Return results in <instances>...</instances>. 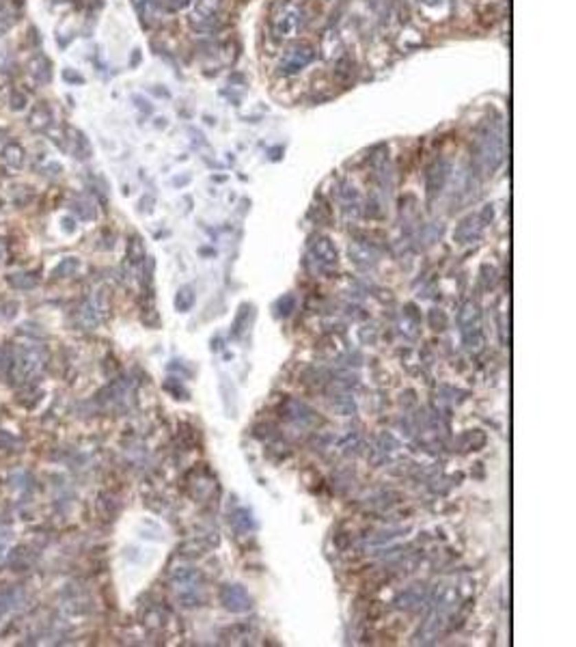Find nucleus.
<instances>
[{
  "mask_svg": "<svg viewBox=\"0 0 576 647\" xmlns=\"http://www.w3.org/2000/svg\"><path fill=\"white\" fill-rule=\"evenodd\" d=\"M475 169L486 175L497 173L505 160V123L499 112L486 115L477 125L473 140Z\"/></svg>",
  "mask_w": 576,
  "mask_h": 647,
  "instance_id": "f257e3e1",
  "label": "nucleus"
},
{
  "mask_svg": "<svg viewBox=\"0 0 576 647\" xmlns=\"http://www.w3.org/2000/svg\"><path fill=\"white\" fill-rule=\"evenodd\" d=\"M307 24V13L296 0H277L268 15V28L275 41H290Z\"/></svg>",
  "mask_w": 576,
  "mask_h": 647,
  "instance_id": "f03ea898",
  "label": "nucleus"
},
{
  "mask_svg": "<svg viewBox=\"0 0 576 647\" xmlns=\"http://www.w3.org/2000/svg\"><path fill=\"white\" fill-rule=\"evenodd\" d=\"M45 354L39 346H20L11 354V378L15 382H28L43 367Z\"/></svg>",
  "mask_w": 576,
  "mask_h": 647,
  "instance_id": "7ed1b4c3",
  "label": "nucleus"
},
{
  "mask_svg": "<svg viewBox=\"0 0 576 647\" xmlns=\"http://www.w3.org/2000/svg\"><path fill=\"white\" fill-rule=\"evenodd\" d=\"M460 332L464 337V343L469 350L479 352L484 348V335H482V317H479V306L475 302H467L462 306L458 315Z\"/></svg>",
  "mask_w": 576,
  "mask_h": 647,
  "instance_id": "20e7f679",
  "label": "nucleus"
},
{
  "mask_svg": "<svg viewBox=\"0 0 576 647\" xmlns=\"http://www.w3.org/2000/svg\"><path fill=\"white\" fill-rule=\"evenodd\" d=\"M315 56H317V52H315V47H313L311 43H305V41L294 43L290 50H285V54L281 56V61H279V74H283V76H294V74L302 72L305 67H309Z\"/></svg>",
  "mask_w": 576,
  "mask_h": 647,
  "instance_id": "39448f33",
  "label": "nucleus"
},
{
  "mask_svg": "<svg viewBox=\"0 0 576 647\" xmlns=\"http://www.w3.org/2000/svg\"><path fill=\"white\" fill-rule=\"evenodd\" d=\"M492 220V205H486L479 214H471L464 218L458 226L454 237L460 242V244H471V242L479 240L484 233V226Z\"/></svg>",
  "mask_w": 576,
  "mask_h": 647,
  "instance_id": "423d86ee",
  "label": "nucleus"
},
{
  "mask_svg": "<svg viewBox=\"0 0 576 647\" xmlns=\"http://www.w3.org/2000/svg\"><path fill=\"white\" fill-rule=\"evenodd\" d=\"M451 173H454V167L451 162L447 158H438L434 165H431L425 173V194H427V201H434L438 194L445 190L447 182L451 180Z\"/></svg>",
  "mask_w": 576,
  "mask_h": 647,
  "instance_id": "0eeeda50",
  "label": "nucleus"
},
{
  "mask_svg": "<svg viewBox=\"0 0 576 647\" xmlns=\"http://www.w3.org/2000/svg\"><path fill=\"white\" fill-rule=\"evenodd\" d=\"M445 626H447V613L438 611V608H431L429 615L425 617V622H423V626L419 628V633L414 635V643H421V645L434 643L440 637Z\"/></svg>",
  "mask_w": 576,
  "mask_h": 647,
  "instance_id": "6e6552de",
  "label": "nucleus"
},
{
  "mask_svg": "<svg viewBox=\"0 0 576 647\" xmlns=\"http://www.w3.org/2000/svg\"><path fill=\"white\" fill-rule=\"evenodd\" d=\"M337 199H339V205H341L343 214L348 218H352V220L361 218V214H363V197H361V192L356 190L354 184H350V182L339 184Z\"/></svg>",
  "mask_w": 576,
  "mask_h": 647,
  "instance_id": "1a4fd4ad",
  "label": "nucleus"
},
{
  "mask_svg": "<svg viewBox=\"0 0 576 647\" xmlns=\"http://www.w3.org/2000/svg\"><path fill=\"white\" fill-rule=\"evenodd\" d=\"M309 255L319 268H330L337 264V248H334L332 242L324 235H317L311 240Z\"/></svg>",
  "mask_w": 576,
  "mask_h": 647,
  "instance_id": "9d476101",
  "label": "nucleus"
},
{
  "mask_svg": "<svg viewBox=\"0 0 576 647\" xmlns=\"http://www.w3.org/2000/svg\"><path fill=\"white\" fill-rule=\"evenodd\" d=\"M220 602L231 613L250 611V597L242 585H225L220 589Z\"/></svg>",
  "mask_w": 576,
  "mask_h": 647,
  "instance_id": "9b49d317",
  "label": "nucleus"
},
{
  "mask_svg": "<svg viewBox=\"0 0 576 647\" xmlns=\"http://www.w3.org/2000/svg\"><path fill=\"white\" fill-rule=\"evenodd\" d=\"M28 125L37 129V132H45L54 125V110L47 106L45 102H39L28 115Z\"/></svg>",
  "mask_w": 576,
  "mask_h": 647,
  "instance_id": "f8f14e48",
  "label": "nucleus"
},
{
  "mask_svg": "<svg viewBox=\"0 0 576 647\" xmlns=\"http://www.w3.org/2000/svg\"><path fill=\"white\" fill-rule=\"evenodd\" d=\"M350 257L354 259V264L361 268H372L378 264V251L370 242H354V244L350 246Z\"/></svg>",
  "mask_w": 576,
  "mask_h": 647,
  "instance_id": "ddd939ff",
  "label": "nucleus"
},
{
  "mask_svg": "<svg viewBox=\"0 0 576 647\" xmlns=\"http://www.w3.org/2000/svg\"><path fill=\"white\" fill-rule=\"evenodd\" d=\"M30 76L37 85L45 87L52 83V61L45 54H37L33 61H30Z\"/></svg>",
  "mask_w": 576,
  "mask_h": 647,
  "instance_id": "4468645a",
  "label": "nucleus"
},
{
  "mask_svg": "<svg viewBox=\"0 0 576 647\" xmlns=\"http://www.w3.org/2000/svg\"><path fill=\"white\" fill-rule=\"evenodd\" d=\"M283 412H285V416L290 418V421H296V423H307V421H311L313 418V410L307 406V403H302V401H296V399H287L285 403H283V408H281Z\"/></svg>",
  "mask_w": 576,
  "mask_h": 647,
  "instance_id": "2eb2a0df",
  "label": "nucleus"
},
{
  "mask_svg": "<svg viewBox=\"0 0 576 647\" xmlns=\"http://www.w3.org/2000/svg\"><path fill=\"white\" fill-rule=\"evenodd\" d=\"M72 153L78 158V160H87L91 158V145H89V138L80 132V129H72Z\"/></svg>",
  "mask_w": 576,
  "mask_h": 647,
  "instance_id": "dca6fc26",
  "label": "nucleus"
},
{
  "mask_svg": "<svg viewBox=\"0 0 576 647\" xmlns=\"http://www.w3.org/2000/svg\"><path fill=\"white\" fill-rule=\"evenodd\" d=\"M7 281H9V285H11L13 289L26 291V289H35V287H37L39 277H37V274H33V272H18V274H11Z\"/></svg>",
  "mask_w": 576,
  "mask_h": 647,
  "instance_id": "f3484780",
  "label": "nucleus"
},
{
  "mask_svg": "<svg viewBox=\"0 0 576 647\" xmlns=\"http://www.w3.org/2000/svg\"><path fill=\"white\" fill-rule=\"evenodd\" d=\"M3 160L7 162L11 169H22L26 156H24V149L20 147L18 142H9L7 147L3 149Z\"/></svg>",
  "mask_w": 576,
  "mask_h": 647,
  "instance_id": "a211bd4d",
  "label": "nucleus"
},
{
  "mask_svg": "<svg viewBox=\"0 0 576 647\" xmlns=\"http://www.w3.org/2000/svg\"><path fill=\"white\" fill-rule=\"evenodd\" d=\"M30 563H33V557L26 555V548H20V550H13L11 557H9V565L15 570V572H24L30 568Z\"/></svg>",
  "mask_w": 576,
  "mask_h": 647,
  "instance_id": "6ab92c4d",
  "label": "nucleus"
},
{
  "mask_svg": "<svg viewBox=\"0 0 576 647\" xmlns=\"http://www.w3.org/2000/svg\"><path fill=\"white\" fill-rule=\"evenodd\" d=\"M192 304H195V291H192L190 285H184L180 291H178V298H175V306H178V311L186 313L192 309Z\"/></svg>",
  "mask_w": 576,
  "mask_h": 647,
  "instance_id": "aec40b11",
  "label": "nucleus"
},
{
  "mask_svg": "<svg viewBox=\"0 0 576 647\" xmlns=\"http://www.w3.org/2000/svg\"><path fill=\"white\" fill-rule=\"evenodd\" d=\"M74 212H76L80 218H83V220H95V216H98L93 201H89V199H78V201H74Z\"/></svg>",
  "mask_w": 576,
  "mask_h": 647,
  "instance_id": "412c9836",
  "label": "nucleus"
},
{
  "mask_svg": "<svg viewBox=\"0 0 576 647\" xmlns=\"http://www.w3.org/2000/svg\"><path fill=\"white\" fill-rule=\"evenodd\" d=\"M80 268V262L76 257H67V259H63V262L54 268V277L56 279H63V277H72V274H76V270Z\"/></svg>",
  "mask_w": 576,
  "mask_h": 647,
  "instance_id": "4be33fe9",
  "label": "nucleus"
},
{
  "mask_svg": "<svg viewBox=\"0 0 576 647\" xmlns=\"http://www.w3.org/2000/svg\"><path fill=\"white\" fill-rule=\"evenodd\" d=\"M423 597H425L423 589H408V591H406V593L397 600V604L402 606V608H412V606L421 604Z\"/></svg>",
  "mask_w": 576,
  "mask_h": 647,
  "instance_id": "5701e85b",
  "label": "nucleus"
},
{
  "mask_svg": "<svg viewBox=\"0 0 576 647\" xmlns=\"http://www.w3.org/2000/svg\"><path fill=\"white\" fill-rule=\"evenodd\" d=\"M127 259H130L132 264H138L145 259V248H142V240L138 235H134L130 240V244H127Z\"/></svg>",
  "mask_w": 576,
  "mask_h": 647,
  "instance_id": "b1692460",
  "label": "nucleus"
},
{
  "mask_svg": "<svg viewBox=\"0 0 576 647\" xmlns=\"http://www.w3.org/2000/svg\"><path fill=\"white\" fill-rule=\"evenodd\" d=\"M80 317H83V324L87 328H93V326H98V324H100V311H95V306L91 302L83 306Z\"/></svg>",
  "mask_w": 576,
  "mask_h": 647,
  "instance_id": "393cba45",
  "label": "nucleus"
},
{
  "mask_svg": "<svg viewBox=\"0 0 576 647\" xmlns=\"http://www.w3.org/2000/svg\"><path fill=\"white\" fill-rule=\"evenodd\" d=\"M231 524H233V527H235V531H239V533L248 531V529L253 527V522H250V513H248L246 509H237V511H235V516L231 518Z\"/></svg>",
  "mask_w": 576,
  "mask_h": 647,
  "instance_id": "a878e982",
  "label": "nucleus"
},
{
  "mask_svg": "<svg viewBox=\"0 0 576 647\" xmlns=\"http://www.w3.org/2000/svg\"><path fill=\"white\" fill-rule=\"evenodd\" d=\"M20 332H22V335H30L33 339H43V337H45V332L41 330L39 324H33V321H24L22 326H20Z\"/></svg>",
  "mask_w": 576,
  "mask_h": 647,
  "instance_id": "bb28decb",
  "label": "nucleus"
},
{
  "mask_svg": "<svg viewBox=\"0 0 576 647\" xmlns=\"http://www.w3.org/2000/svg\"><path fill=\"white\" fill-rule=\"evenodd\" d=\"M18 309H20L18 300H7V302H3V306H0V315H3L5 319H13L15 313H18Z\"/></svg>",
  "mask_w": 576,
  "mask_h": 647,
  "instance_id": "cd10ccee",
  "label": "nucleus"
},
{
  "mask_svg": "<svg viewBox=\"0 0 576 647\" xmlns=\"http://www.w3.org/2000/svg\"><path fill=\"white\" fill-rule=\"evenodd\" d=\"M9 102H11V108H13V110H24V108H26V95H24L22 91H13Z\"/></svg>",
  "mask_w": 576,
  "mask_h": 647,
  "instance_id": "c85d7f7f",
  "label": "nucleus"
},
{
  "mask_svg": "<svg viewBox=\"0 0 576 647\" xmlns=\"http://www.w3.org/2000/svg\"><path fill=\"white\" fill-rule=\"evenodd\" d=\"M294 304H296V300H294V296H285V304L283 302H279V315H283V317H287L292 313V309H294Z\"/></svg>",
  "mask_w": 576,
  "mask_h": 647,
  "instance_id": "c756f323",
  "label": "nucleus"
},
{
  "mask_svg": "<svg viewBox=\"0 0 576 647\" xmlns=\"http://www.w3.org/2000/svg\"><path fill=\"white\" fill-rule=\"evenodd\" d=\"M63 78H65L67 83H74V85H83L85 83V78L80 74H76L74 70H65V72H63Z\"/></svg>",
  "mask_w": 576,
  "mask_h": 647,
  "instance_id": "7c9ffc66",
  "label": "nucleus"
},
{
  "mask_svg": "<svg viewBox=\"0 0 576 647\" xmlns=\"http://www.w3.org/2000/svg\"><path fill=\"white\" fill-rule=\"evenodd\" d=\"M63 224H65V231H70V233H74V229H76V226H74V220H70V218H65V220H63Z\"/></svg>",
  "mask_w": 576,
  "mask_h": 647,
  "instance_id": "2f4dec72",
  "label": "nucleus"
},
{
  "mask_svg": "<svg viewBox=\"0 0 576 647\" xmlns=\"http://www.w3.org/2000/svg\"><path fill=\"white\" fill-rule=\"evenodd\" d=\"M188 3H190V0H171V5H173V7H178V9L186 7Z\"/></svg>",
  "mask_w": 576,
  "mask_h": 647,
  "instance_id": "473e14b6",
  "label": "nucleus"
},
{
  "mask_svg": "<svg viewBox=\"0 0 576 647\" xmlns=\"http://www.w3.org/2000/svg\"><path fill=\"white\" fill-rule=\"evenodd\" d=\"M419 3H423V5H429V7H436V5H442L445 0H419Z\"/></svg>",
  "mask_w": 576,
  "mask_h": 647,
  "instance_id": "72a5a7b5",
  "label": "nucleus"
},
{
  "mask_svg": "<svg viewBox=\"0 0 576 647\" xmlns=\"http://www.w3.org/2000/svg\"><path fill=\"white\" fill-rule=\"evenodd\" d=\"M50 3H54V5H61V3H67V0H50Z\"/></svg>",
  "mask_w": 576,
  "mask_h": 647,
  "instance_id": "f704fd0d",
  "label": "nucleus"
},
{
  "mask_svg": "<svg viewBox=\"0 0 576 647\" xmlns=\"http://www.w3.org/2000/svg\"><path fill=\"white\" fill-rule=\"evenodd\" d=\"M0 257H3V246H0Z\"/></svg>",
  "mask_w": 576,
  "mask_h": 647,
  "instance_id": "c9c22d12",
  "label": "nucleus"
}]
</instances>
